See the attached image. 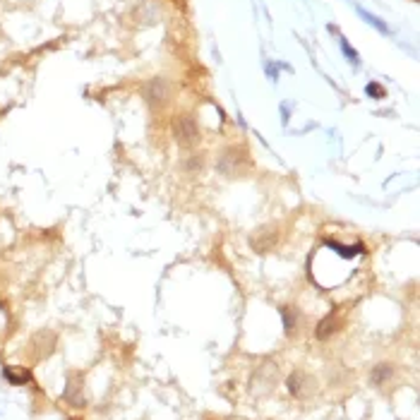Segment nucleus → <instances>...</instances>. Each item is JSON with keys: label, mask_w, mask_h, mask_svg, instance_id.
<instances>
[{"label": "nucleus", "mask_w": 420, "mask_h": 420, "mask_svg": "<svg viewBox=\"0 0 420 420\" xmlns=\"http://www.w3.org/2000/svg\"><path fill=\"white\" fill-rule=\"evenodd\" d=\"M175 137L180 139L183 144H190L197 139V128H195V123L190 118H180L175 123Z\"/></svg>", "instance_id": "obj_1"}, {"label": "nucleus", "mask_w": 420, "mask_h": 420, "mask_svg": "<svg viewBox=\"0 0 420 420\" xmlns=\"http://www.w3.org/2000/svg\"><path fill=\"white\" fill-rule=\"evenodd\" d=\"M3 374H5V377H8L12 384H22V382H27V379H29L27 372H15L12 367H5V370H3Z\"/></svg>", "instance_id": "obj_2"}, {"label": "nucleus", "mask_w": 420, "mask_h": 420, "mask_svg": "<svg viewBox=\"0 0 420 420\" xmlns=\"http://www.w3.org/2000/svg\"><path fill=\"white\" fill-rule=\"evenodd\" d=\"M382 377H389V367H387V365H382L379 370H377V374H374V379H377V382H379Z\"/></svg>", "instance_id": "obj_3"}]
</instances>
